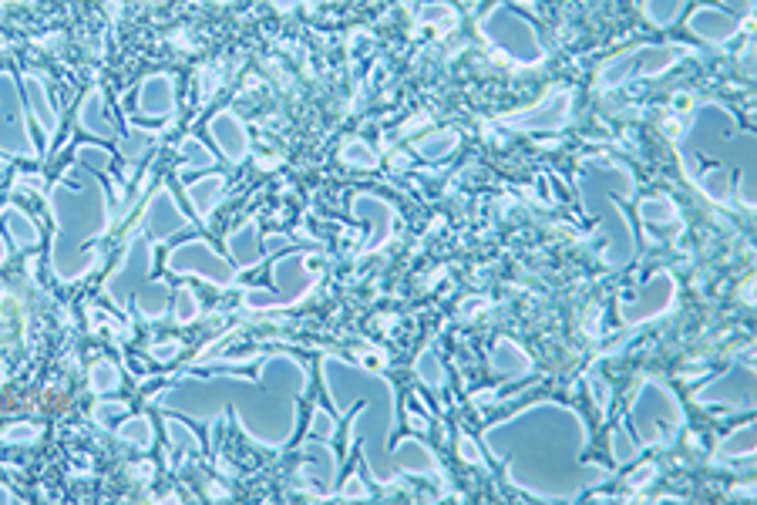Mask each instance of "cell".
Segmentation results:
<instances>
[{
  "label": "cell",
  "mask_w": 757,
  "mask_h": 505,
  "mask_svg": "<svg viewBox=\"0 0 757 505\" xmlns=\"http://www.w3.org/2000/svg\"><path fill=\"white\" fill-rule=\"evenodd\" d=\"M54 219H58V246H54V266L64 280L88 273L95 253H81L91 236L108 229V202L105 189L95 176H88L85 165H71L68 176L54 186L51 196Z\"/></svg>",
  "instance_id": "cell-1"
},
{
  "label": "cell",
  "mask_w": 757,
  "mask_h": 505,
  "mask_svg": "<svg viewBox=\"0 0 757 505\" xmlns=\"http://www.w3.org/2000/svg\"><path fill=\"white\" fill-rule=\"evenodd\" d=\"M680 7H683V0H646V14H650V21L653 24H670L673 17L680 14Z\"/></svg>",
  "instance_id": "cell-16"
},
{
  "label": "cell",
  "mask_w": 757,
  "mask_h": 505,
  "mask_svg": "<svg viewBox=\"0 0 757 505\" xmlns=\"http://www.w3.org/2000/svg\"><path fill=\"white\" fill-rule=\"evenodd\" d=\"M105 384L108 388H115V371L112 367H98V388H105Z\"/></svg>",
  "instance_id": "cell-23"
},
{
  "label": "cell",
  "mask_w": 757,
  "mask_h": 505,
  "mask_svg": "<svg viewBox=\"0 0 757 505\" xmlns=\"http://www.w3.org/2000/svg\"><path fill=\"white\" fill-rule=\"evenodd\" d=\"M145 226H149L159 240H169L172 233H182V229L189 226V219L179 213L172 192L162 189V192H155V199L149 202V209H145Z\"/></svg>",
  "instance_id": "cell-5"
},
{
  "label": "cell",
  "mask_w": 757,
  "mask_h": 505,
  "mask_svg": "<svg viewBox=\"0 0 757 505\" xmlns=\"http://www.w3.org/2000/svg\"><path fill=\"white\" fill-rule=\"evenodd\" d=\"M260 236H256V223H246L239 233L233 236V253H236V260L243 263V266H253L256 260H260Z\"/></svg>",
  "instance_id": "cell-15"
},
{
  "label": "cell",
  "mask_w": 757,
  "mask_h": 505,
  "mask_svg": "<svg viewBox=\"0 0 757 505\" xmlns=\"http://www.w3.org/2000/svg\"><path fill=\"white\" fill-rule=\"evenodd\" d=\"M690 27H694L697 34H704L707 41H724V38H731L734 34L737 21L734 17H727V14H717V11H710V7H704L700 14H694Z\"/></svg>",
  "instance_id": "cell-11"
},
{
  "label": "cell",
  "mask_w": 757,
  "mask_h": 505,
  "mask_svg": "<svg viewBox=\"0 0 757 505\" xmlns=\"http://www.w3.org/2000/svg\"><path fill=\"white\" fill-rule=\"evenodd\" d=\"M175 108V88L172 81L165 75H155L142 85V91H138V112L142 115H172Z\"/></svg>",
  "instance_id": "cell-8"
},
{
  "label": "cell",
  "mask_w": 757,
  "mask_h": 505,
  "mask_svg": "<svg viewBox=\"0 0 757 505\" xmlns=\"http://www.w3.org/2000/svg\"><path fill=\"white\" fill-rule=\"evenodd\" d=\"M455 149V135L445 132V135H435V139H424L421 142V152L428 155V159H441L445 152Z\"/></svg>",
  "instance_id": "cell-18"
},
{
  "label": "cell",
  "mask_w": 757,
  "mask_h": 505,
  "mask_svg": "<svg viewBox=\"0 0 757 505\" xmlns=\"http://www.w3.org/2000/svg\"><path fill=\"white\" fill-rule=\"evenodd\" d=\"M354 216L371 219L374 223V243L387 240V233H391V209H387V202L367 196V192H360V196L354 199Z\"/></svg>",
  "instance_id": "cell-9"
},
{
  "label": "cell",
  "mask_w": 757,
  "mask_h": 505,
  "mask_svg": "<svg viewBox=\"0 0 757 505\" xmlns=\"http://www.w3.org/2000/svg\"><path fill=\"white\" fill-rule=\"evenodd\" d=\"M482 31L495 44H502L505 51H512L515 58H522V61L539 58V41H535L532 27L525 24L522 17H515L509 7H495V11L482 21Z\"/></svg>",
  "instance_id": "cell-3"
},
{
  "label": "cell",
  "mask_w": 757,
  "mask_h": 505,
  "mask_svg": "<svg viewBox=\"0 0 757 505\" xmlns=\"http://www.w3.org/2000/svg\"><path fill=\"white\" fill-rule=\"evenodd\" d=\"M4 223H7V229H11V240H14L17 246H24V250H31V246L41 243L38 226H34L31 219H27L17 206H7V209H4Z\"/></svg>",
  "instance_id": "cell-13"
},
{
  "label": "cell",
  "mask_w": 757,
  "mask_h": 505,
  "mask_svg": "<svg viewBox=\"0 0 757 505\" xmlns=\"http://www.w3.org/2000/svg\"><path fill=\"white\" fill-rule=\"evenodd\" d=\"M344 159L350 165H360V169H371V165H374V152L367 149L364 142H350L347 149H344Z\"/></svg>",
  "instance_id": "cell-19"
},
{
  "label": "cell",
  "mask_w": 757,
  "mask_h": 505,
  "mask_svg": "<svg viewBox=\"0 0 757 505\" xmlns=\"http://www.w3.org/2000/svg\"><path fill=\"white\" fill-rule=\"evenodd\" d=\"M7 260V246H4V240H0V263Z\"/></svg>",
  "instance_id": "cell-24"
},
{
  "label": "cell",
  "mask_w": 757,
  "mask_h": 505,
  "mask_svg": "<svg viewBox=\"0 0 757 505\" xmlns=\"http://www.w3.org/2000/svg\"><path fill=\"white\" fill-rule=\"evenodd\" d=\"M219 196H223V179L219 176H209V179L192 182L189 186V199H192V206H196L199 216H209V209L216 206Z\"/></svg>",
  "instance_id": "cell-14"
},
{
  "label": "cell",
  "mask_w": 757,
  "mask_h": 505,
  "mask_svg": "<svg viewBox=\"0 0 757 505\" xmlns=\"http://www.w3.org/2000/svg\"><path fill=\"white\" fill-rule=\"evenodd\" d=\"M78 162H85V165H95V169H105L108 162V152L105 149H91V145H85V149H78Z\"/></svg>",
  "instance_id": "cell-21"
},
{
  "label": "cell",
  "mask_w": 757,
  "mask_h": 505,
  "mask_svg": "<svg viewBox=\"0 0 757 505\" xmlns=\"http://www.w3.org/2000/svg\"><path fill=\"white\" fill-rule=\"evenodd\" d=\"M182 159H186L189 165H212V152L206 149L202 142H196V139H186L182 142Z\"/></svg>",
  "instance_id": "cell-17"
},
{
  "label": "cell",
  "mask_w": 757,
  "mask_h": 505,
  "mask_svg": "<svg viewBox=\"0 0 757 505\" xmlns=\"http://www.w3.org/2000/svg\"><path fill=\"white\" fill-rule=\"evenodd\" d=\"M27 81V108L34 112V118L41 122V128L48 132V139H54V128H58V112L51 108L48 91H44L41 78H24Z\"/></svg>",
  "instance_id": "cell-10"
},
{
  "label": "cell",
  "mask_w": 757,
  "mask_h": 505,
  "mask_svg": "<svg viewBox=\"0 0 757 505\" xmlns=\"http://www.w3.org/2000/svg\"><path fill=\"white\" fill-rule=\"evenodd\" d=\"M7 499V492H0V502H4Z\"/></svg>",
  "instance_id": "cell-26"
},
{
  "label": "cell",
  "mask_w": 757,
  "mask_h": 505,
  "mask_svg": "<svg viewBox=\"0 0 757 505\" xmlns=\"http://www.w3.org/2000/svg\"><path fill=\"white\" fill-rule=\"evenodd\" d=\"M643 216L646 219H657V223H660V219H670L673 216V206H670L667 199H650V202H643Z\"/></svg>",
  "instance_id": "cell-20"
},
{
  "label": "cell",
  "mask_w": 757,
  "mask_h": 505,
  "mask_svg": "<svg viewBox=\"0 0 757 505\" xmlns=\"http://www.w3.org/2000/svg\"><path fill=\"white\" fill-rule=\"evenodd\" d=\"M569 115V91H556V95H549L546 101H542L535 112L529 115H509L505 122L509 125H519V128H559L562 122H566Z\"/></svg>",
  "instance_id": "cell-7"
},
{
  "label": "cell",
  "mask_w": 757,
  "mask_h": 505,
  "mask_svg": "<svg viewBox=\"0 0 757 505\" xmlns=\"http://www.w3.org/2000/svg\"><path fill=\"white\" fill-rule=\"evenodd\" d=\"M149 142H152V135L149 132H135V139L132 142H128V159H138V155H142L145 149H149Z\"/></svg>",
  "instance_id": "cell-22"
},
{
  "label": "cell",
  "mask_w": 757,
  "mask_h": 505,
  "mask_svg": "<svg viewBox=\"0 0 757 505\" xmlns=\"http://www.w3.org/2000/svg\"><path fill=\"white\" fill-rule=\"evenodd\" d=\"M169 266L175 273H189V270H196V273H202V277H209L212 283H219V287H226V283H233V270L219 260L216 253L209 250L206 243H186V246H179L172 256H169Z\"/></svg>",
  "instance_id": "cell-4"
},
{
  "label": "cell",
  "mask_w": 757,
  "mask_h": 505,
  "mask_svg": "<svg viewBox=\"0 0 757 505\" xmlns=\"http://www.w3.org/2000/svg\"><path fill=\"white\" fill-rule=\"evenodd\" d=\"M209 132L216 135V145L223 149L226 159L239 162L243 155L249 152V139H246V128L243 122L233 115V112H219L216 118L209 122Z\"/></svg>",
  "instance_id": "cell-6"
},
{
  "label": "cell",
  "mask_w": 757,
  "mask_h": 505,
  "mask_svg": "<svg viewBox=\"0 0 757 505\" xmlns=\"http://www.w3.org/2000/svg\"><path fill=\"white\" fill-rule=\"evenodd\" d=\"M81 125H85L91 135H98V139L115 135L112 122L105 118V98H101V91H91V95L85 98V105H81Z\"/></svg>",
  "instance_id": "cell-12"
},
{
  "label": "cell",
  "mask_w": 757,
  "mask_h": 505,
  "mask_svg": "<svg viewBox=\"0 0 757 505\" xmlns=\"http://www.w3.org/2000/svg\"><path fill=\"white\" fill-rule=\"evenodd\" d=\"M0 152L38 159V149H34L31 132H27V108L21 88L7 71H0Z\"/></svg>",
  "instance_id": "cell-2"
},
{
  "label": "cell",
  "mask_w": 757,
  "mask_h": 505,
  "mask_svg": "<svg viewBox=\"0 0 757 505\" xmlns=\"http://www.w3.org/2000/svg\"><path fill=\"white\" fill-rule=\"evenodd\" d=\"M737 7H751V0H734Z\"/></svg>",
  "instance_id": "cell-25"
}]
</instances>
